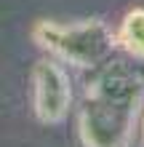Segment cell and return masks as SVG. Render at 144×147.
Masks as SVG:
<instances>
[{
	"label": "cell",
	"mask_w": 144,
	"mask_h": 147,
	"mask_svg": "<svg viewBox=\"0 0 144 147\" xmlns=\"http://www.w3.org/2000/svg\"><path fill=\"white\" fill-rule=\"evenodd\" d=\"M144 96V59L128 51L88 67L80 105L86 147H128Z\"/></svg>",
	"instance_id": "cell-1"
},
{
	"label": "cell",
	"mask_w": 144,
	"mask_h": 147,
	"mask_svg": "<svg viewBox=\"0 0 144 147\" xmlns=\"http://www.w3.org/2000/svg\"><path fill=\"white\" fill-rule=\"evenodd\" d=\"M43 48L54 51L56 56L67 59L70 64L88 70L107 56L115 54L117 35H112L101 22H83V24H54V22H38L32 30Z\"/></svg>",
	"instance_id": "cell-2"
},
{
	"label": "cell",
	"mask_w": 144,
	"mask_h": 147,
	"mask_svg": "<svg viewBox=\"0 0 144 147\" xmlns=\"http://www.w3.org/2000/svg\"><path fill=\"white\" fill-rule=\"evenodd\" d=\"M32 86H35V115L40 123H59L70 112L72 88L64 70L51 59H40L32 67Z\"/></svg>",
	"instance_id": "cell-3"
},
{
	"label": "cell",
	"mask_w": 144,
	"mask_h": 147,
	"mask_svg": "<svg viewBox=\"0 0 144 147\" xmlns=\"http://www.w3.org/2000/svg\"><path fill=\"white\" fill-rule=\"evenodd\" d=\"M117 46L131 56L144 59V8H133L125 13L117 30Z\"/></svg>",
	"instance_id": "cell-4"
},
{
	"label": "cell",
	"mask_w": 144,
	"mask_h": 147,
	"mask_svg": "<svg viewBox=\"0 0 144 147\" xmlns=\"http://www.w3.org/2000/svg\"><path fill=\"white\" fill-rule=\"evenodd\" d=\"M141 147H144V123H141Z\"/></svg>",
	"instance_id": "cell-5"
}]
</instances>
